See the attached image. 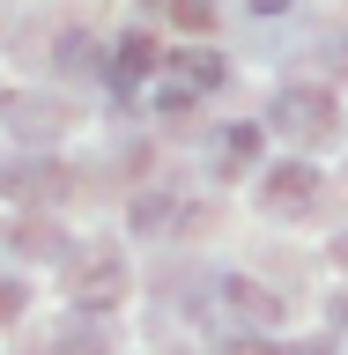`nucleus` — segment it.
Wrapping results in <instances>:
<instances>
[{"instance_id": "f257e3e1", "label": "nucleus", "mask_w": 348, "mask_h": 355, "mask_svg": "<svg viewBox=\"0 0 348 355\" xmlns=\"http://www.w3.org/2000/svg\"><path fill=\"white\" fill-rule=\"evenodd\" d=\"M274 126H282L297 148H326V141H341V104H333L319 82H289L282 96H274Z\"/></svg>"}, {"instance_id": "f03ea898", "label": "nucleus", "mask_w": 348, "mask_h": 355, "mask_svg": "<svg viewBox=\"0 0 348 355\" xmlns=\"http://www.w3.org/2000/svg\"><path fill=\"white\" fill-rule=\"evenodd\" d=\"M126 259L119 252H82V259H67V311H89V318H104V311L126 304Z\"/></svg>"}, {"instance_id": "7ed1b4c3", "label": "nucleus", "mask_w": 348, "mask_h": 355, "mask_svg": "<svg viewBox=\"0 0 348 355\" xmlns=\"http://www.w3.org/2000/svg\"><path fill=\"white\" fill-rule=\"evenodd\" d=\"M0 126L15 133L22 148H52V141H67V126H74V104H67V96H44V89H8V96H0Z\"/></svg>"}, {"instance_id": "20e7f679", "label": "nucleus", "mask_w": 348, "mask_h": 355, "mask_svg": "<svg viewBox=\"0 0 348 355\" xmlns=\"http://www.w3.org/2000/svg\"><path fill=\"white\" fill-rule=\"evenodd\" d=\"M74 193V171L67 163H44V155H22L0 171V200H15V207H60Z\"/></svg>"}, {"instance_id": "39448f33", "label": "nucleus", "mask_w": 348, "mask_h": 355, "mask_svg": "<svg viewBox=\"0 0 348 355\" xmlns=\"http://www.w3.org/2000/svg\"><path fill=\"white\" fill-rule=\"evenodd\" d=\"M319 193H326V185H319V171H311V163H274V171H267V185H260L267 215H311V207H319Z\"/></svg>"}, {"instance_id": "423d86ee", "label": "nucleus", "mask_w": 348, "mask_h": 355, "mask_svg": "<svg viewBox=\"0 0 348 355\" xmlns=\"http://www.w3.org/2000/svg\"><path fill=\"white\" fill-rule=\"evenodd\" d=\"M8 244H15L22 259H52V266L74 259V237H67V222L52 215V207H30V215L15 222V237H8Z\"/></svg>"}, {"instance_id": "0eeeda50", "label": "nucleus", "mask_w": 348, "mask_h": 355, "mask_svg": "<svg viewBox=\"0 0 348 355\" xmlns=\"http://www.w3.org/2000/svg\"><path fill=\"white\" fill-rule=\"evenodd\" d=\"M149 74H156V37H149V30H126V37L104 52V82L119 89V96H133Z\"/></svg>"}, {"instance_id": "6e6552de", "label": "nucleus", "mask_w": 348, "mask_h": 355, "mask_svg": "<svg viewBox=\"0 0 348 355\" xmlns=\"http://www.w3.org/2000/svg\"><path fill=\"white\" fill-rule=\"evenodd\" d=\"M52 355H111L104 318H89V311H67L60 326H52Z\"/></svg>"}, {"instance_id": "1a4fd4ad", "label": "nucleus", "mask_w": 348, "mask_h": 355, "mask_svg": "<svg viewBox=\"0 0 348 355\" xmlns=\"http://www.w3.org/2000/svg\"><path fill=\"white\" fill-rule=\"evenodd\" d=\"M163 74H171L178 89H193V96H200V89L222 82V60H215V52H200V44H185V52H171V60H163Z\"/></svg>"}, {"instance_id": "9d476101", "label": "nucleus", "mask_w": 348, "mask_h": 355, "mask_svg": "<svg viewBox=\"0 0 348 355\" xmlns=\"http://www.w3.org/2000/svg\"><path fill=\"white\" fill-rule=\"evenodd\" d=\"M252 155H260V126H230V133L215 141V171L238 178V171H252Z\"/></svg>"}, {"instance_id": "9b49d317", "label": "nucleus", "mask_w": 348, "mask_h": 355, "mask_svg": "<svg viewBox=\"0 0 348 355\" xmlns=\"http://www.w3.org/2000/svg\"><path fill=\"white\" fill-rule=\"evenodd\" d=\"M230 304H238L245 318H260V326H267V318H274V296H267L260 282H230Z\"/></svg>"}, {"instance_id": "f8f14e48", "label": "nucleus", "mask_w": 348, "mask_h": 355, "mask_svg": "<svg viewBox=\"0 0 348 355\" xmlns=\"http://www.w3.org/2000/svg\"><path fill=\"white\" fill-rule=\"evenodd\" d=\"M89 52H97V44H89V37H82V30H67V37H60V44H52V60H60V67H67V74H82V67H89Z\"/></svg>"}, {"instance_id": "ddd939ff", "label": "nucleus", "mask_w": 348, "mask_h": 355, "mask_svg": "<svg viewBox=\"0 0 348 355\" xmlns=\"http://www.w3.org/2000/svg\"><path fill=\"white\" fill-rule=\"evenodd\" d=\"M22 311H30V288H22L15 274H8V282H0V326H15Z\"/></svg>"}, {"instance_id": "4468645a", "label": "nucleus", "mask_w": 348, "mask_h": 355, "mask_svg": "<svg viewBox=\"0 0 348 355\" xmlns=\"http://www.w3.org/2000/svg\"><path fill=\"white\" fill-rule=\"evenodd\" d=\"M163 8H171V22H185V30H208V22H215L208 0H163Z\"/></svg>"}, {"instance_id": "2eb2a0df", "label": "nucleus", "mask_w": 348, "mask_h": 355, "mask_svg": "<svg viewBox=\"0 0 348 355\" xmlns=\"http://www.w3.org/2000/svg\"><path fill=\"white\" fill-rule=\"evenodd\" d=\"M333 259H341V266H348V237H341V244H333Z\"/></svg>"}, {"instance_id": "dca6fc26", "label": "nucleus", "mask_w": 348, "mask_h": 355, "mask_svg": "<svg viewBox=\"0 0 348 355\" xmlns=\"http://www.w3.org/2000/svg\"><path fill=\"white\" fill-rule=\"evenodd\" d=\"M289 355H326V348H319V340H311V348H289Z\"/></svg>"}]
</instances>
